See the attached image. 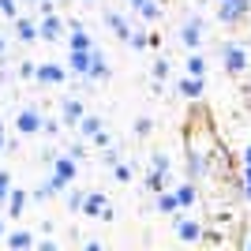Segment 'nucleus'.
<instances>
[{
  "mask_svg": "<svg viewBox=\"0 0 251 251\" xmlns=\"http://www.w3.org/2000/svg\"><path fill=\"white\" fill-rule=\"evenodd\" d=\"M248 11H251V0H221L218 19L221 23H244V19H248Z\"/></svg>",
  "mask_w": 251,
  "mask_h": 251,
  "instance_id": "20e7f679",
  "label": "nucleus"
},
{
  "mask_svg": "<svg viewBox=\"0 0 251 251\" xmlns=\"http://www.w3.org/2000/svg\"><path fill=\"white\" fill-rule=\"evenodd\" d=\"M26 202H30V191L26 188H11L8 191V218H19L23 210H26Z\"/></svg>",
  "mask_w": 251,
  "mask_h": 251,
  "instance_id": "ddd939ff",
  "label": "nucleus"
},
{
  "mask_svg": "<svg viewBox=\"0 0 251 251\" xmlns=\"http://www.w3.org/2000/svg\"><path fill=\"white\" fill-rule=\"evenodd\" d=\"M4 52H8V45H4V38H0V60H4Z\"/></svg>",
  "mask_w": 251,
  "mask_h": 251,
  "instance_id": "4c0bfd02",
  "label": "nucleus"
},
{
  "mask_svg": "<svg viewBox=\"0 0 251 251\" xmlns=\"http://www.w3.org/2000/svg\"><path fill=\"white\" fill-rule=\"evenodd\" d=\"M131 8H135V15L143 23H154L157 15H161V8H157V0H131Z\"/></svg>",
  "mask_w": 251,
  "mask_h": 251,
  "instance_id": "a211bd4d",
  "label": "nucleus"
},
{
  "mask_svg": "<svg viewBox=\"0 0 251 251\" xmlns=\"http://www.w3.org/2000/svg\"><path fill=\"white\" fill-rule=\"evenodd\" d=\"M180 42L188 45V49H199V45H202V19H199V15L184 19V26H180Z\"/></svg>",
  "mask_w": 251,
  "mask_h": 251,
  "instance_id": "6e6552de",
  "label": "nucleus"
},
{
  "mask_svg": "<svg viewBox=\"0 0 251 251\" xmlns=\"http://www.w3.org/2000/svg\"><path fill=\"white\" fill-rule=\"evenodd\" d=\"M202 173H206V165H202V157H191V161H188V176L195 180V176H202Z\"/></svg>",
  "mask_w": 251,
  "mask_h": 251,
  "instance_id": "c85d7f7f",
  "label": "nucleus"
},
{
  "mask_svg": "<svg viewBox=\"0 0 251 251\" xmlns=\"http://www.w3.org/2000/svg\"><path fill=\"white\" fill-rule=\"evenodd\" d=\"M8 191H11V176L8 169H0V202H8Z\"/></svg>",
  "mask_w": 251,
  "mask_h": 251,
  "instance_id": "cd10ccee",
  "label": "nucleus"
},
{
  "mask_svg": "<svg viewBox=\"0 0 251 251\" xmlns=\"http://www.w3.org/2000/svg\"><path fill=\"white\" fill-rule=\"evenodd\" d=\"M52 176L60 180V188L68 191V184H75V176H79V157L75 154H60L56 161H52Z\"/></svg>",
  "mask_w": 251,
  "mask_h": 251,
  "instance_id": "f257e3e1",
  "label": "nucleus"
},
{
  "mask_svg": "<svg viewBox=\"0 0 251 251\" xmlns=\"http://www.w3.org/2000/svg\"><path fill=\"white\" fill-rule=\"evenodd\" d=\"M83 199H86V191H83V188H72V184H68V206H72L75 214H83Z\"/></svg>",
  "mask_w": 251,
  "mask_h": 251,
  "instance_id": "393cba45",
  "label": "nucleus"
},
{
  "mask_svg": "<svg viewBox=\"0 0 251 251\" xmlns=\"http://www.w3.org/2000/svg\"><path fill=\"white\" fill-rule=\"evenodd\" d=\"M68 49H79V52L94 49V38L83 30V23H72V38H68Z\"/></svg>",
  "mask_w": 251,
  "mask_h": 251,
  "instance_id": "dca6fc26",
  "label": "nucleus"
},
{
  "mask_svg": "<svg viewBox=\"0 0 251 251\" xmlns=\"http://www.w3.org/2000/svg\"><path fill=\"white\" fill-rule=\"evenodd\" d=\"M15 38L26 45L42 42V34H38V19H30V15H15Z\"/></svg>",
  "mask_w": 251,
  "mask_h": 251,
  "instance_id": "1a4fd4ad",
  "label": "nucleus"
},
{
  "mask_svg": "<svg viewBox=\"0 0 251 251\" xmlns=\"http://www.w3.org/2000/svg\"><path fill=\"white\" fill-rule=\"evenodd\" d=\"M42 131L45 135H60V120H42Z\"/></svg>",
  "mask_w": 251,
  "mask_h": 251,
  "instance_id": "7c9ffc66",
  "label": "nucleus"
},
{
  "mask_svg": "<svg viewBox=\"0 0 251 251\" xmlns=\"http://www.w3.org/2000/svg\"><path fill=\"white\" fill-rule=\"evenodd\" d=\"M244 195L251 199V165H244Z\"/></svg>",
  "mask_w": 251,
  "mask_h": 251,
  "instance_id": "f704fd0d",
  "label": "nucleus"
},
{
  "mask_svg": "<svg viewBox=\"0 0 251 251\" xmlns=\"http://www.w3.org/2000/svg\"><path fill=\"white\" fill-rule=\"evenodd\" d=\"M4 240H8V248H15V251H23V248H34V236L30 232H8V236H4Z\"/></svg>",
  "mask_w": 251,
  "mask_h": 251,
  "instance_id": "4be33fe9",
  "label": "nucleus"
},
{
  "mask_svg": "<svg viewBox=\"0 0 251 251\" xmlns=\"http://www.w3.org/2000/svg\"><path fill=\"white\" fill-rule=\"evenodd\" d=\"M244 248H251V236H248V240H244Z\"/></svg>",
  "mask_w": 251,
  "mask_h": 251,
  "instance_id": "a19ab883",
  "label": "nucleus"
},
{
  "mask_svg": "<svg viewBox=\"0 0 251 251\" xmlns=\"http://www.w3.org/2000/svg\"><path fill=\"white\" fill-rule=\"evenodd\" d=\"M113 176L120 180V184H127V180H131V169H127V165H120V161H113Z\"/></svg>",
  "mask_w": 251,
  "mask_h": 251,
  "instance_id": "c756f323",
  "label": "nucleus"
},
{
  "mask_svg": "<svg viewBox=\"0 0 251 251\" xmlns=\"http://www.w3.org/2000/svg\"><path fill=\"white\" fill-rule=\"evenodd\" d=\"M173 229H176V236L180 240H199L202 236V229H199V221H191V218H184L176 210V218H173Z\"/></svg>",
  "mask_w": 251,
  "mask_h": 251,
  "instance_id": "9d476101",
  "label": "nucleus"
},
{
  "mask_svg": "<svg viewBox=\"0 0 251 251\" xmlns=\"http://www.w3.org/2000/svg\"><path fill=\"white\" fill-rule=\"evenodd\" d=\"M157 210H161V214H176V195H173V191H157Z\"/></svg>",
  "mask_w": 251,
  "mask_h": 251,
  "instance_id": "b1692460",
  "label": "nucleus"
},
{
  "mask_svg": "<svg viewBox=\"0 0 251 251\" xmlns=\"http://www.w3.org/2000/svg\"><path fill=\"white\" fill-rule=\"evenodd\" d=\"M173 195H176V206H180V210H188L191 202H195V195H199V191H195V180H184Z\"/></svg>",
  "mask_w": 251,
  "mask_h": 251,
  "instance_id": "6ab92c4d",
  "label": "nucleus"
},
{
  "mask_svg": "<svg viewBox=\"0 0 251 251\" xmlns=\"http://www.w3.org/2000/svg\"><path fill=\"white\" fill-rule=\"evenodd\" d=\"M34 79L45 83V86H56V83L68 79V68H64V64H38V68H34Z\"/></svg>",
  "mask_w": 251,
  "mask_h": 251,
  "instance_id": "0eeeda50",
  "label": "nucleus"
},
{
  "mask_svg": "<svg viewBox=\"0 0 251 251\" xmlns=\"http://www.w3.org/2000/svg\"><path fill=\"white\" fill-rule=\"evenodd\" d=\"M150 169H157V173H169V157H165V154H157L154 161H150Z\"/></svg>",
  "mask_w": 251,
  "mask_h": 251,
  "instance_id": "2f4dec72",
  "label": "nucleus"
},
{
  "mask_svg": "<svg viewBox=\"0 0 251 251\" xmlns=\"http://www.w3.org/2000/svg\"><path fill=\"white\" fill-rule=\"evenodd\" d=\"M221 60H225V72H232V75H240L244 68H248V52L240 49L236 42H229L225 49H221Z\"/></svg>",
  "mask_w": 251,
  "mask_h": 251,
  "instance_id": "39448f33",
  "label": "nucleus"
},
{
  "mask_svg": "<svg viewBox=\"0 0 251 251\" xmlns=\"http://www.w3.org/2000/svg\"><path fill=\"white\" fill-rule=\"evenodd\" d=\"M42 120H45V116L38 113L34 105H26V109H19V116H15V131L30 139V135H38V131H42Z\"/></svg>",
  "mask_w": 251,
  "mask_h": 251,
  "instance_id": "f03ea898",
  "label": "nucleus"
},
{
  "mask_svg": "<svg viewBox=\"0 0 251 251\" xmlns=\"http://www.w3.org/2000/svg\"><path fill=\"white\" fill-rule=\"evenodd\" d=\"M86 79H98V83H101V79H109V60H105V52L98 49H90V72H86Z\"/></svg>",
  "mask_w": 251,
  "mask_h": 251,
  "instance_id": "f8f14e48",
  "label": "nucleus"
},
{
  "mask_svg": "<svg viewBox=\"0 0 251 251\" xmlns=\"http://www.w3.org/2000/svg\"><path fill=\"white\" fill-rule=\"evenodd\" d=\"M135 135H150V120H147V116H139V120H135Z\"/></svg>",
  "mask_w": 251,
  "mask_h": 251,
  "instance_id": "473e14b6",
  "label": "nucleus"
},
{
  "mask_svg": "<svg viewBox=\"0 0 251 251\" xmlns=\"http://www.w3.org/2000/svg\"><path fill=\"white\" fill-rule=\"evenodd\" d=\"M68 72H75V75H86V72H90V49H86V52H79V49L68 52Z\"/></svg>",
  "mask_w": 251,
  "mask_h": 251,
  "instance_id": "f3484780",
  "label": "nucleus"
},
{
  "mask_svg": "<svg viewBox=\"0 0 251 251\" xmlns=\"http://www.w3.org/2000/svg\"><path fill=\"white\" fill-rule=\"evenodd\" d=\"M83 113H86V109H83V101H79V98H64V101H60V120H64V124H79V120H83Z\"/></svg>",
  "mask_w": 251,
  "mask_h": 251,
  "instance_id": "9b49d317",
  "label": "nucleus"
},
{
  "mask_svg": "<svg viewBox=\"0 0 251 251\" xmlns=\"http://www.w3.org/2000/svg\"><path fill=\"white\" fill-rule=\"evenodd\" d=\"M0 15H4V19H15V15H19V0H0Z\"/></svg>",
  "mask_w": 251,
  "mask_h": 251,
  "instance_id": "bb28decb",
  "label": "nucleus"
},
{
  "mask_svg": "<svg viewBox=\"0 0 251 251\" xmlns=\"http://www.w3.org/2000/svg\"><path fill=\"white\" fill-rule=\"evenodd\" d=\"M83 214H86V218H113V210H109V199H105L101 191H86V199H83Z\"/></svg>",
  "mask_w": 251,
  "mask_h": 251,
  "instance_id": "423d86ee",
  "label": "nucleus"
},
{
  "mask_svg": "<svg viewBox=\"0 0 251 251\" xmlns=\"http://www.w3.org/2000/svg\"><path fill=\"white\" fill-rule=\"evenodd\" d=\"M147 188L154 191V195H157V191H165V173H157V169H150V176H147Z\"/></svg>",
  "mask_w": 251,
  "mask_h": 251,
  "instance_id": "a878e982",
  "label": "nucleus"
},
{
  "mask_svg": "<svg viewBox=\"0 0 251 251\" xmlns=\"http://www.w3.org/2000/svg\"><path fill=\"white\" fill-rule=\"evenodd\" d=\"M244 165H251V147H248V150H244Z\"/></svg>",
  "mask_w": 251,
  "mask_h": 251,
  "instance_id": "e433bc0d",
  "label": "nucleus"
},
{
  "mask_svg": "<svg viewBox=\"0 0 251 251\" xmlns=\"http://www.w3.org/2000/svg\"><path fill=\"white\" fill-rule=\"evenodd\" d=\"M176 90H180L184 98H191V101H195V98H202V90H206V86H202V79H199V75H180Z\"/></svg>",
  "mask_w": 251,
  "mask_h": 251,
  "instance_id": "2eb2a0df",
  "label": "nucleus"
},
{
  "mask_svg": "<svg viewBox=\"0 0 251 251\" xmlns=\"http://www.w3.org/2000/svg\"><path fill=\"white\" fill-rule=\"evenodd\" d=\"M75 127H79V135H83V139H94L98 131H101V116H90V113H83V120H79Z\"/></svg>",
  "mask_w": 251,
  "mask_h": 251,
  "instance_id": "aec40b11",
  "label": "nucleus"
},
{
  "mask_svg": "<svg viewBox=\"0 0 251 251\" xmlns=\"http://www.w3.org/2000/svg\"><path fill=\"white\" fill-rule=\"evenodd\" d=\"M0 150H4V120H0Z\"/></svg>",
  "mask_w": 251,
  "mask_h": 251,
  "instance_id": "58836bf2",
  "label": "nucleus"
},
{
  "mask_svg": "<svg viewBox=\"0 0 251 251\" xmlns=\"http://www.w3.org/2000/svg\"><path fill=\"white\" fill-rule=\"evenodd\" d=\"M19 79H34V64H23V68H19Z\"/></svg>",
  "mask_w": 251,
  "mask_h": 251,
  "instance_id": "c9c22d12",
  "label": "nucleus"
},
{
  "mask_svg": "<svg viewBox=\"0 0 251 251\" xmlns=\"http://www.w3.org/2000/svg\"><path fill=\"white\" fill-rule=\"evenodd\" d=\"M38 34H42V42H60L64 38V19L56 15V11L38 15Z\"/></svg>",
  "mask_w": 251,
  "mask_h": 251,
  "instance_id": "7ed1b4c3",
  "label": "nucleus"
},
{
  "mask_svg": "<svg viewBox=\"0 0 251 251\" xmlns=\"http://www.w3.org/2000/svg\"><path fill=\"white\" fill-rule=\"evenodd\" d=\"M105 23H109V30L116 34V38H120V42H131V23L127 19H120V15H116V11H105Z\"/></svg>",
  "mask_w": 251,
  "mask_h": 251,
  "instance_id": "4468645a",
  "label": "nucleus"
},
{
  "mask_svg": "<svg viewBox=\"0 0 251 251\" xmlns=\"http://www.w3.org/2000/svg\"><path fill=\"white\" fill-rule=\"evenodd\" d=\"M56 191H64V188H60V180H56V176H49V180H45V184H38V188H34L30 195H34V199H38V202H45V199H52Z\"/></svg>",
  "mask_w": 251,
  "mask_h": 251,
  "instance_id": "412c9836",
  "label": "nucleus"
},
{
  "mask_svg": "<svg viewBox=\"0 0 251 251\" xmlns=\"http://www.w3.org/2000/svg\"><path fill=\"white\" fill-rule=\"evenodd\" d=\"M154 79H169V64H165V60L154 64Z\"/></svg>",
  "mask_w": 251,
  "mask_h": 251,
  "instance_id": "72a5a7b5",
  "label": "nucleus"
},
{
  "mask_svg": "<svg viewBox=\"0 0 251 251\" xmlns=\"http://www.w3.org/2000/svg\"><path fill=\"white\" fill-rule=\"evenodd\" d=\"M184 75H199V79L206 75V60H202L199 52H191V56H188V64H184Z\"/></svg>",
  "mask_w": 251,
  "mask_h": 251,
  "instance_id": "5701e85b",
  "label": "nucleus"
},
{
  "mask_svg": "<svg viewBox=\"0 0 251 251\" xmlns=\"http://www.w3.org/2000/svg\"><path fill=\"white\" fill-rule=\"evenodd\" d=\"M0 236H4V218H0Z\"/></svg>",
  "mask_w": 251,
  "mask_h": 251,
  "instance_id": "ea45409f",
  "label": "nucleus"
}]
</instances>
